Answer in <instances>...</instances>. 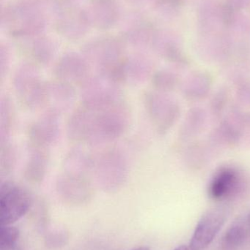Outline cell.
Wrapping results in <instances>:
<instances>
[{"label":"cell","instance_id":"cell-1","mask_svg":"<svg viewBox=\"0 0 250 250\" xmlns=\"http://www.w3.org/2000/svg\"><path fill=\"white\" fill-rule=\"evenodd\" d=\"M131 121L125 101L101 106L81 104L69 117L66 134L72 142L102 148L124 135Z\"/></svg>","mask_w":250,"mask_h":250},{"label":"cell","instance_id":"cell-2","mask_svg":"<svg viewBox=\"0 0 250 250\" xmlns=\"http://www.w3.org/2000/svg\"><path fill=\"white\" fill-rule=\"evenodd\" d=\"M129 175L127 159L115 148L101 149L92 154L90 178L106 191L120 189Z\"/></svg>","mask_w":250,"mask_h":250},{"label":"cell","instance_id":"cell-3","mask_svg":"<svg viewBox=\"0 0 250 250\" xmlns=\"http://www.w3.org/2000/svg\"><path fill=\"white\" fill-rule=\"evenodd\" d=\"M13 86L18 100L24 108L30 111L46 108L47 82L43 80L35 66H20L13 76Z\"/></svg>","mask_w":250,"mask_h":250},{"label":"cell","instance_id":"cell-4","mask_svg":"<svg viewBox=\"0 0 250 250\" xmlns=\"http://www.w3.org/2000/svg\"><path fill=\"white\" fill-rule=\"evenodd\" d=\"M32 194L22 185L5 180L0 187V225L11 226L30 209Z\"/></svg>","mask_w":250,"mask_h":250},{"label":"cell","instance_id":"cell-5","mask_svg":"<svg viewBox=\"0 0 250 250\" xmlns=\"http://www.w3.org/2000/svg\"><path fill=\"white\" fill-rule=\"evenodd\" d=\"M81 104L101 106L124 101L120 84L102 75L90 76L80 86Z\"/></svg>","mask_w":250,"mask_h":250},{"label":"cell","instance_id":"cell-6","mask_svg":"<svg viewBox=\"0 0 250 250\" xmlns=\"http://www.w3.org/2000/svg\"><path fill=\"white\" fill-rule=\"evenodd\" d=\"M60 113L46 108L27 129V144L49 150L60 136Z\"/></svg>","mask_w":250,"mask_h":250},{"label":"cell","instance_id":"cell-7","mask_svg":"<svg viewBox=\"0 0 250 250\" xmlns=\"http://www.w3.org/2000/svg\"><path fill=\"white\" fill-rule=\"evenodd\" d=\"M91 179L85 175L63 170L57 179V190L64 199L71 202L83 201L92 192Z\"/></svg>","mask_w":250,"mask_h":250},{"label":"cell","instance_id":"cell-8","mask_svg":"<svg viewBox=\"0 0 250 250\" xmlns=\"http://www.w3.org/2000/svg\"><path fill=\"white\" fill-rule=\"evenodd\" d=\"M226 217L220 211H211L203 216L191 239L189 249L204 250L210 245L221 230Z\"/></svg>","mask_w":250,"mask_h":250},{"label":"cell","instance_id":"cell-9","mask_svg":"<svg viewBox=\"0 0 250 250\" xmlns=\"http://www.w3.org/2000/svg\"><path fill=\"white\" fill-rule=\"evenodd\" d=\"M88 63L78 56L70 54L58 62L54 69V79L73 86H80L90 77Z\"/></svg>","mask_w":250,"mask_h":250},{"label":"cell","instance_id":"cell-10","mask_svg":"<svg viewBox=\"0 0 250 250\" xmlns=\"http://www.w3.org/2000/svg\"><path fill=\"white\" fill-rule=\"evenodd\" d=\"M49 166V150L27 144V156L23 166L25 180L32 185L44 182Z\"/></svg>","mask_w":250,"mask_h":250},{"label":"cell","instance_id":"cell-11","mask_svg":"<svg viewBox=\"0 0 250 250\" xmlns=\"http://www.w3.org/2000/svg\"><path fill=\"white\" fill-rule=\"evenodd\" d=\"M74 86L54 79L47 82L46 108L54 110L61 114L73 105L76 99Z\"/></svg>","mask_w":250,"mask_h":250},{"label":"cell","instance_id":"cell-12","mask_svg":"<svg viewBox=\"0 0 250 250\" xmlns=\"http://www.w3.org/2000/svg\"><path fill=\"white\" fill-rule=\"evenodd\" d=\"M15 123L16 115L13 103L8 97H4L0 103V144L11 141Z\"/></svg>","mask_w":250,"mask_h":250},{"label":"cell","instance_id":"cell-13","mask_svg":"<svg viewBox=\"0 0 250 250\" xmlns=\"http://www.w3.org/2000/svg\"><path fill=\"white\" fill-rule=\"evenodd\" d=\"M236 184L234 172L228 169L221 170L211 182L210 194L214 199H223L231 193Z\"/></svg>","mask_w":250,"mask_h":250},{"label":"cell","instance_id":"cell-14","mask_svg":"<svg viewBox=\"0 0 250 250\" xmlns=\"http://www.w3.org/2000/svg\"><path fill=\"white\" fill-rule=\"evenodd\" d=\"M16 163L17 151L12 141L0 144V172L1 176H8L13 173Z\"/></svg>","mask_w":250,"mask_h":250},{"label":"cell","instance_id":"cell-15","mask_svg":"<svg viewBox=\"0 0 250 250\" xmlns=\"http://www.w3.org/2000/svg\"><path fill=\"white\" fill-rule=\"evenodd\" d=\"M247 230L244 226L237 225L227 230L222 239L221 250H237L246 239Z\"/></svg>","mask_w":250,"mask_h":250},{"label":"cell","instance_id":"cell-16","mask_svg":"<svg viewBox=\"0 0 250 250\" xmlns=\"http://www.w3.org/2000/svg\"><path fill=\"white\" fill-rule=\"evenodd\" d=\"M20 232L11 226L0 227V250H21L19 246Z\"/></svg>","mask_w":250,"mask_h":250},{"label":"cell","instance_id":"cell-17","mask_svg":"<svg viewBox=\"0 0 250 250\" xmlns=\"http://www.w3.org/2000/svg\"><path fill=\"white\" fill-rule=\"evenodd\" d=\"M236 8L231 2L227 0L220 7V17L226 26H230L236 20Z\"/></svg>","mask_w":250,"mask_h":250},{"label":"cell","instance_id":"cell-18","mask_svg":"<svg viewBox=\"0 0 250 250\" xmlns=\"http://www.w3.org/2000/svg\"><path fill=\"white\" fill-rule=\"evenodd\" d=\"M167 1H168L169 4L176 6V7L182 5L184 2V0H167Z\"/></svg>","mask_w":250,"mask_h":250},{"label":"cell","instance_id":"cell-19","mask_svg":"<svg viewBox=\"0 0 250 250\" xmlns=\"http://www.w3.org/2000/svg\"><path fill=\"white\" fill-rule=\"evenodd\" d=\"M174 250H189V248H187V247L185 246V245H182V246L178 247L176 249H175Z\"/></svg>","mask_w":250,"mask_h":250},{"label":"cell","instance_id":"cell-20","mask_svg":"<svg viewBox=\"0 0 250 250\" xmlns=\"http://www.w3.org/2000/svg\"><path fill=\"white\" fill-rule=\"evenodd\" d=\"M132 250H151L149 248H147V247H140V248H136V249H134Z\"/></svg>","mask_w":250,"mask_h":250},{"label":"cell","instance_id":"cell-21","mask_svg":"<svg viewBox=\"0 0 250 250\" xmlns=\"http://www.w3.org/2000/svg\"><path fill=\"white\" fill-rule=\"evenodd\" d=\"M248 226H249V227L250 228V212L249 214V216H248Z\"/></svg>","mask_w":250,"mask_h":250}]
</instances>
